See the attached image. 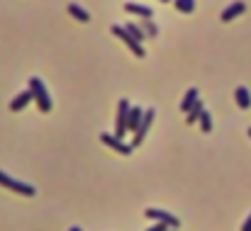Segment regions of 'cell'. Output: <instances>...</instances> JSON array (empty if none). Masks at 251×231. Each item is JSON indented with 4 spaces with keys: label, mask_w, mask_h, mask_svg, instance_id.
<instances>
[{
    "label": "cell",
    "mask_w": 251,
    "mask_h": 231,
    "mask_svg": "<svg viewBox=\"0 0 251 231\" xmlns=\"http://www.w3.org/2000/svg\"><path fill=\"white\" fill-rule=\"evenodd\" d=\"M154 117H156V112H154V110H144L142 124H139V129L134 132V139H132V148H134V146H139V144L146 139V132H149V127L154 124Z\"/></svg>",
    "instance_id": "5"
},
{
    "label": "cell",
    "mask_w": 251,
    "mask_h": 231,
    "mask_svg": "<svg viewBox=\"0 0 251 231\" xmlns=\"http://www.w3.org/2000/svg\"><path fill=\"white\" fill-rule=\"evenodd\" d=\"M142 117H144V110L142 107H129V117H127V132H137L139 124H142Z\"/></svg>",
    "instance_id": "11"
},
{
    "label": "cell",
    "mask_w": 251,
    "mask_h": 231,
    "mask_svg": "<svg viewBox=\"0 0 251 231\" xmlns=\"http://www.w3.org/2000/svg\"><path fill=\"white\" fill-rule=\"evenodd\" d=\"M69 15L78 22H90V13L86 8H81L78 3H69Z\"/></svg>",
    "instance_id": "12"
},
{
    "label": "cell",
    "mask_w": 251,
    "mask_h": 231,
    "mask_svg": "<svg viewBox=\"0 0 251 231\" xmlns=\"http://www.w3.org/2000/svg\"><path fill=\"white\" fill-rule=\"evenodd\" d=\"M0 185H3L5 190H13V192H18V195H25V197H35V185H30V182H22V180H18V178H13V175H8L5 170H0Z\"/></svg>",
    "instance_id": "2"
},
{
    "label": "cell",
    "mask_w": 251,
    "mask_h": 231,
    "mask_svg": "<svg viewBox=\"0 0 251 231\" xmlns=\"http://www.w3.org/2000/svg\"><path fill=\"white\" fill-rule=\"evenodd\" d=\"M30 90H32V100L37 102L39 112H49V110H52V98H49V93H47L44 81L37 78V76H32V78H30Z\"/></svg>",
    "instance_id": "1"
},
{
    "label": "cell",
    "mask_w": 251,
    "mask_h": 231,
    "mask_svg": "<svg viewBox=\"0 0 251 231\" xmlns=\"http://www.w3.org/2000/svg\"><path fill=\"white\" fill-rule=\"evenodd\" d=\"M149 219H154V221H159V224H166V226H171V229H178L180 226V221H178V216H173L171 212H166V209H146L144 212Z\"/></svg>",
    "instance_id": "6"
},
{
    "label": "cell",
    "mask_w": 251,
    "mask_h": 231,
    "mask_svg": "<svg viewBox=\"0 0 251 231\" xmlns=\"http://www.w3.org/2000/svg\"><path fill=\"white\" fill-rule=\"evenodd\" d=\"M249 136H251V127H249Z\"/></svg>",
    "instance_id": "24"
},
{
    "label": "cell",
    "mask_w": 251,
    "mask_h": 231,
    "mask_svg": "<svg viewBox=\"0 0 251 231\" xmlns=\"http://www.w3.org/2000/svg\"><path fill=\"white\" fill-rule=\"evenodd\" d=\"M195 100H197V90H195V88H190V90L183 95V100H180V110H183V112H188V110L195 105Z\"/></svg>",
    "instance_id": "15"
},
{
    "label": "cell",
    "mask_w": 251,
    "mask_h": 231,
    "mask_svg": "<svg viewBox=\"0 0 251 231\" xmlns=\"http://www.w3.org/2000/svg\"><path fill=\"white\" fill-rule=\"evenodd\" d=\"M122 27H125V30H127V32H129V34H132V37L139 42V44L144 42V37H146V34L142 32V27H139V25H132V22H127V25H122Z\"/></svg>",
    "instance_id": "17"
},
{
    "label": "cell",
    "mask_w": 251,
    "mask_h": 231,
    "mask_svg": "<svg viewBox=\"0 0 251 231\" xmlns=\"http://www.w3.org/2000/svg\"><path fill=\"white\" fill-rule=\"evenodd\" d=\"M69 231H83V229H81V226H71Z\"/></svg>",
    "instance_id": "22"
},
{
    "label": "cell",
    "mask_w": 251,
    "mask_h": 231,
    "mask_svg": "<svg viewBox=\"0 0 251 231\" xmlns=\"http://www.w3.org/2000/svg\"><path fill=\"white\" fill-rule=\"evenodd\" d=\"M125 13H129V15H139L142 20H151V15H154L151 8H146V5H142V3H134V0L125 3Z\"/></svg>",
    "instance_id": "9"
},
{
    "label": "cell",
    "mask_w": 251,
    "mask_h": 231,
    "mask_svg": "<svg viewBox=\"0 0 251 231\" xmlns=\"http://www.w3.org/2000/svg\"><path fill=\"white\" fill-rule=\"evenodd\" d=\"M112 34H115L117 39H122V42L132 49V54H134V56H139V59H142V56L146 54V51H144V44H139V42H137V39H134V37L122 27V25H112Z\"/></svg>",
    "instance_id": "3"
},
{
    "label": "cell",
    "mask_w": 251,
    "mask_h": 231,
    "mask_svg": "<svg viewBox=\"0 0 251 231\" xmlns=\"http://www.w3.org/2000/svg\"><path fill=\"white\" fill-rule=\"evenodd\" d=\"M202 110H205V105H202V100L197 98V100H195V105H193V107L188 110V115H185V122H188V124L197 122V119H200V112H202Z\"/></svg>",
    "instance_id": "14"
},
{
    "label": "cell",
    "mask_w": 251,
    "mask_h": 231,
    "mask_svg": "<svg viewBox=\"0 0 251 231\" xmlns=\"http://www.w3.org/2000/svg\"><path fill=\"white\" fill-rule=\"evenodd\" d=\"M139 27H142V32H144L146 37H156V34H159V27H156L151 20H142V25H139Z\"/></svg>",
    "instance_id": "18"
},
{
    "label": "cell",
    "mask_w": 251,
    "mask_h": 231,
    "mask_svg": "<svg viewBox=\"0 0 251 231\" xmlns=\"http://www.w3.org/2000/svg\"><path fill=\"white\" fill-rule=\"evenodd\" d=\"M129 107H132V105H129V100H125V98L117 102V115H115V136H120V139L127 134V117H129Z\"/></svg>",
    "instance_id": "4"
},
{
    "label": "cell",
    "mask_w": 251,
    "mask_h": 231,
    "mask_svg": "<svg viewBox=\"0 0 251 231\" xmlns=\"http://www.w3.org/2000/svg\"><path fill=\"white\" fill-rule=\"evenodd\" d=\"M241 231H251V214L246 216V221L241 224Z\"/></svg>",
    "instance_id": "21"
},
{
    "label": "cell",
    "mask_w": 251,
    "mask_h": 231,
    "mask_svg": "<svg viewBox=\"0 0 251 231\" xmlns=\"http://www.w3.org/2000/svg\"><path fill=\"white\" fill-rule=\"evenodd\" d=\"M246 13V5L241 3V0H236V3H232V5H227L224 10H222V22H229V20H234V17H239V15H244Z\"/></svg>",
    "instance_id": "10"
},
{
    "label": "cell",
    "mask_w": 251,
    "mask_h": 231,
    "mask_svg": "<svg viewBox=\"0 0 251 231\" xmlns=\"http://www.w3.org/2000/svg\"><path fill=\"white\" fill-rule=\"evenodd\" d=\"M30 102H32V90L27 88V90L18 93V95L10 100V112H22V110H25Z\"/></svg>",
    "instance_id": "8"
},
{
    "label": "cell",
    "mask_w": 251,
    "mask_h": 231,
    "mask_svg": "<svg viewBox=\"0 0 251 231\" xmlns=\"http://www.w3.org/2000/svg\"><path fill=\"white\" fill-rule=\"evenodd\" d=\"M100 141H103L105 146H110L112 151L122 153V156H129V153H132V144H125V141H122L120 136H115V134H103Z\"/></svg>",
    "instance_id": "7"
},
{
    "label": "cell",
    "mask_w": 251,
    "mask_h": 231,
    "mask_svg": "<svg viewBox=\"0 0 251 231\" xmlns=\"http://www.w3.org/2000/svg\"><path fill=\"white\" fill-rule=\"evenodd\" d=\"M161 3H171V0H161Z\"/></svg>",
    "instance_id": "23"
},
{
    "label": "cell",
    "mask_w": 251,
    "mask_h": 231,
    "mask_svg": "<svg viewBox=\"0 0 251 231\" xmlns=\"http://www.w3.org/2000/svg\"><path fill=\"white\" fill-rule=\"evenodd\" d=\"M234 98H236V105H239L241 110H249V107H251V95H249V90H246L244 85H239V88L234 90Z\"/></svg>",
    "instance_id": "13"
},
{
    "label": "cell",
    "mask_w": 251,
    "mask_h": 231,
    "mask_svg": "<svg viewBox=\"0 0 251 231\" xmlns=\"http://www.w3.org/2000/svg\"><path fill=\"white\" fill-rule=\"evenodd\" d=\"M168 229H171V226H166V224H159V221H156V224H154L151 229H146V231H168Z\"/></svg>",
    "instance_id": "20"
},
{
    "label": "cell",
    "mask_w": 251,
    "mask_h": 231,
    "mask_svg": "<svg viewBox=\"0 0 251 231\" xmlns=\"http://www.w3.org/2000/svg\"><path fill=\"white\" fill-rule=\"evenodd\" d=\"M173 5H176V10H178V13L190 15V13L195 10V0H173Z\"/></svg>",
    "instance_id": "16"
},
{
    "label": "cell",
    "mask_w": 251,
    "mask_h": 231,
    "mask_svg": "<svg viewBox=\"0 0 251 231\" xmlns=\"http://www.w3.org/2000/svg\"><path fill=\"white\" fill-rule=\"evenodd\" d=\"M200 129L202 132H212V119H210V112H200Z\"/></svg>",
    "instance_id": "19"
}]
</instances>
